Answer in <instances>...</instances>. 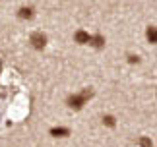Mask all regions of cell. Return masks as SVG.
I'll return each mask as SVG.
<instances>
[{
    "mask_svg": "<svg viewBox=\"0 0 157 147\" xmlns=\"http://www.w3.org/2000/svg\"><path fill=\"white\" fill-rule=\"evenodd\" d=\"M93 93L89 89H83L82 93H78V95H70L68 97V107L70 108H82L83 105H86V101L91 97Z\"/></svg>",
    "mask_w": 157,
    "mask_h": 147,
    "instance_id": "1",
    "label": "cell"
},
{
    "mask_svg": "<svg viewBox=\"0 0 157 147\" xmlns=\"http://www.w3.org/2000/svg\"><path fill=\"white\" fill-rule=\"evenodd\" d=\"M31 45H33V48H43L45 45H47V37L43 35V33H33L31 35Z\"/></svg>",
    "mask_w": 157,
    "mask_h": 147,
    "instance_id": "2",
    "label": "cell"
},
{
    "mask_svg": "<svg viewBox=\"0 0 157 147\" xmlns=\"http://www.w3.org/2000/svg\"><path fill=\"white\" fill-rule=\"evenodd\" d=\"M74 39H76V43H80V45H87L89 39H91V35H89L87 31H83V29H80V31H76Z\"/></svg>",
    "mask_w": 157,
    "mask_h": 147,
    "instance_id": "3",
    "label": "cell"
},
{
    "mask_svg": "<svg viewBox=\"0 0 157 147\" xmlns=\"http://www.w3.org/2000/svg\"><path fill=\"white\" fill-rule=\"evenodd\" d=\"M51 136H54V138H66V136H70V130H68V128L58 126V128H52V130H51Z\"/></svg>",
    "mask_w": 157,
    "mask_h": 147,
    "instance_id": "4",
    "label": "cell"
},
{
    "mask_svg": "<svg viewBox=\"0 0 157 147\" xmlns=\"http://www.w3.org/2000/svg\"><path fill=\"white\" fill-rule=\"evenodd\" d=\"M89 45H93L95 48H101V47L105 45V39H103L101 35H93L91 39H89Z\"/></svg>",
    "mask_w": 157,
    "mask_h": 147,
    "instance_id": "5",
    "label": "cell"
},
{
    "mask_svg": "<svg viewBox=\"0 0 157 147\" xmlns=\"http://www.w3.org/2000/svg\"><path fill=\"white\" fill-rule=\"evenodd\" d=\"M20 17H23V20L33 17V10L31 8H20Z\"/></svg>",
    "mask_w": 157,
    "mask_h": 147,
    "instance_id": "6",
    "label": "cell"
},
{
    "mask_svg": "<svg viewBox=\"0 0 157 147\" xmlns=\"http://www.w3.org/2000/svg\"><path fill=\"white\" fill-rule=\"evenodd\" d=\"M147 41H149V43H155V41H157V33H155V27H153V25L147 29Z\"/></svg>",
    "mask_w": 157,
    "mask_h": 147,
    "instance_id": "7",
    "label": "cell"
},
{
    "mask_svg": "<svg viewBox=\"0 0 157 147\" xmlns=\"http://www.w3.org/2000/svg\"><path fill=\"white\" fill-rule=\"evenodd\" d=\"M103 124H107V126H114V118H113V116H103Z\"/></svg>",
    "mask_w": 157,
    "mask_h": 147,
    "instance_id": "8",
    "label": "cell"
},
{
    "mask_svg": "<svg viewBox=\"0 0 157 147\" xmlns=\"http://www.w3.org/2000/svg\"><path fill=\"white\" fill-rule=\"evenodd\" d=\"M142 147H151V139H147V138H142Z\"/></svg>",
    "mask_w": 157,
    "mask_h": 147,
    "instance_id": "9",
    "label": "cell"
},
{
    "mask_svg": "<svg viewBox=\"0 0 157 147\" xmlns=\"http://www.w3.org/2000/svg\"><path fill=\"white\" fill-rule=\"evenodd\" d=\"M128 60H130L132 64H134V62H140V58H138V56H134V54H132V56H128Z\"/></svg>",
    "mask_w": 157,
    "mask_h": 147,
    "instance_id": "10",
    "label": "cell"
}]
</instances>
